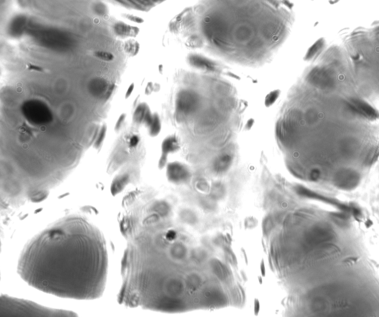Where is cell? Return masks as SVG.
Returning a JSON list of instances; mask_svg holds the SVG:
<instances>
[{"instance_id":"cell-1","label":"cell","mask_w":379,"mask_h":317,"mask_svg":"<svg viewBox=\"0 0 379 317\" xmlns=\"http://www.w3.org/2000/svg\"><path fill=\"white\" fill-rule=\"evenodd\" d=\"M121 230L127 240L119 302L129 307L176 313L217 306L227 282L221 256L177 255L182 241L164 213L165 204L124 200Z\"/></svg>"},{"instance_id":"cell-2","label":"cell","mask_w":379,"mask_h":317,"mask_svg":"<svg viewBox=\"0 0 379 317\" xmlns=\"http://www.w3.org/2000/svg\"><path fill=\"white\" fill-rule=\"evenodd\" d=\"M292 22L285 0H199L173 27L193 46L229 61L256 64L280 46Z\"/></svg>"},{"instance_id":"cell-3","label":"cell","mask_w":379,"mask_h":317,"mask_svg":"<svg viewBox=\"0 0 379 317\" xmlns=\"http://www.w3.org/2000/svg\"><path fill=\"white\" fill-rule=\"evenodd\" d=\"M18 272L28 285L57 297L99 298L105 291L108 252L100 231L79 216L47 228L24 249Z\"/></svg>"},{"instance_id":"cell-4","label":"cell","mask_w":379,"mask_h":317,"mask_svg":"<svg viewBox=\"0 0 379 317\" xmlns=\"http://www.w3.org/2000/svg\"><path fill=\"white\" fill-rule=\"evenodd\" d=\"M73 312L49 309L37 303L8 296H1L0 300V317H72Z\"/></svg>"},{"instance_id":"cell-5","label":"cell","mask_w":379,"mask_h":317,"mask_svg":"<svg viewBox=\"0 0 379 317\" xmlns=\"http://www.w3.org/2000/svg\"><path fill=\"white\" fill-rule=\"evenodd\" d=\"M24 117L32 125H45L50 124L54 119L51 109L45 102L39 99H31L22 105Z\"/></svg>"},{"instance_id":"cell-6","label":"cell","mask_w":379,"mask_h":317,"mask_svg":"<svg viewBox=\"0 0 379 317\" xmlns=\"http://www.w3.org/2000/svg\"><path fill=\"white\" fill-rule=\"evenodd\" d=\"M199 105V95L190 90L179 92L176 101V109L181 115H189L197 110Z\"/></svg>"},{"instance_id":"cell-7","label":"cell","mask_w":379,"mask_h":317,"mask_svg":"<svg viewBox=\"0 0 379 317\" xmlns=\"http://www.w3.org/2000/svg\"><path fill=\"white\" fill-rule=\"evenodd\" d=\"M352 109L353 112L361 114L362 116L368 117L371 119H377L379 118V113L373 108L371 106L367 104L364 101L359 99H351Z\"/></svg>"},{"instance_id":"cell-8","label":"cell","mask_w":379,"mask_h":317,"mask_svg":"<svg viewBox=\"0 0 379 317\" xmlns=\"http://www.w3.org/2000/svg\"><path fill=\"white\" fill-rule=\"evenodd\" d=\"M131 182V175L129 173H120L113 180L111 184V194L114 196L122 192L125 187Z\"/></svg>"},{"instance_id":"cell-9","label":"cell","mask_w":379,"mask_h":317,"mask_svg":"<svg viewBox=\"0 0 379 317\" xmlns=\"http://www.w3.org/2000/svg\"><path fill=\"white\" fill-rule=\"evenodd\" d=\"M111 86L108 87L106 81H102V79L94 80L89 86V90L95 97L99 98L102 95H105V99H107Z\"/></svg>"},{"instance_id":"cell-10","label":"cell","mask_w":379,"mask_h":317,"mask_svg":"<svg viewBox=\"0 0 379 317\" xmlns=\"http://www.w3.org/2000/svg\"><path fill=\"white\" fill-rule=\"evenodd\" d=\"M189 61L191 65L196 68L210 71L216 70V65L214 63L204 57L192 56L190 57Z\"/></svg>"},{"instance_id":"cell-11","label":"cell","mask_w":379,"mask_h":317,"mask_svg":"<svg viewBox=\"0 0 379 317\" xmlns=\"http://www.w3.org/2000/svg\"><path fill=\"white\" fill-rule=\"evenodd\" d=\"M167 176L170 181L177 182L186 178L187 171L179 164H171L167 168Z\"/></svg>"},{"instance_id":"cell-12","label":"cell","mask_w":379,"mask_h":317,"mask_svg":"<svg viewBox=\"0 0 379 317\" xmlns=\"http://www.w3.org/2000/svg\"><path fill=\"white\" fill-rule=\"evenodd\" d=\"M149 107L146 103H141L137 106L134 111V116H133V121L137 125H141L143 123L145 116L149 110Z\"/></svg>"},{"instance_id":"cell-13","label":"cell","mask_w":379,"mask_h":317,"mask_svg":"<svg viewBox=\"0 0 379 317\" xmlns=\"http://www.w3.org/2000/svg\"><path fill=\"white\" fill-rule=\"evenodd\" d=\"M116 34L120 36H136L138 34V29L125 25H117L115 27Z\"/></svg>"},{"instance_id":"cell-14","label":"cell","mask_w":379,"mask_h":317,"mask_svg":"<svg viewBox=\"0 0 379 317\" xmlns=\"http://www.w3.org/2000/svg\"><path fill=\"white\" fill-rule=\"evenodd\" d=\"M161 131V122L156 113L153 114V119L151 126L149 127V134L151 136L155 137L158 135Z\"/></svg>"},{"instance_id":"cell-15","label":"cell","mask_w":379,"mask_h":317,"mask_svg":"<svg viewBox=\"0 0 379 317\" xmlns=\"http://www.w3.org/2000/svg\"><path fill=\"white\" fill-rule=\"evenodd\" d=\"M178 147V143L176 140L173 137H169L167 139L164 140L162 143V151L164 155L168 153V152H173L176 150Z\"/></svg>"},{"instance_id":"cell-16","label":"cell","mask_w":379,"mask_h":317,"mask_svg":"<svg viewBox=\"0 0 379 317\" xmlns=\"http://www.w3.org/2000/svg\"><path fill=\"white\" fill-rule=\"evenodd\" d=\"M107 130H108V127L106 125H103V126L101 127L99 133H98L97 138L95 139L94 143H93V147L95 149H99L102 147V143H103L105 137H106Z\"/></svg>"},{"instance_id":"cell-17","label":"cell","mask_w":379,"mask_h":317,"mask_svg":"<svg viewBox=\"0 0 379 317\" xmlns=\"http://www.w3.org/2000/svg\"><path fill=\"white\" fill-rule=\"evenodd\" d=\"M140 50V45L136 41H128L125 45V51L127 54H129L131 57H134L138 54Z\"/></svg>"},{"instance_id":"cell-18","label":"cell","mask_w":379,"mask_h":317,"mask_svg":"<svg viewBox=\"0 0 379 317\" xmlns=\"http://www.w3.org/2000/svg\"><path fill=\"white\" fill-rule=\"evenodd\" d=\"M94 55L98 59L103 60V61L111 62L114 60V56L112 54L109 52H105V51H96Z\"/></svg>"},{"instance_id":"cell-19","label":"cell","mask_w":379,"mask_h":317,"mask_svg":"<svg viewBox=\"0 0 379 317\" xmlns=\"http://www.w3.org/2000/svg\"><path fill=\"white\" fill-rule=\"evenodd\" d=\"M125 119H126V114L125 113H123V114L119 116V119H118L117 122H116V126H115V130H116V132H119L123 125H125Z\"/></svg>"},{"instance_id":"cell-20","label":"cell","mask_w":379,"mask_h":317,"mask_svg":"<svg viewBox=\"0 0 379 317\" xmlns=\"http://www.w3.org/2000/svg\"><path fill=\"white\" fill-rule=\"evenodd\" d=\"M279 93L278 91L273 92V93H270V94L267 96V99H266V105L267 106L273 105V104L276 102L278 97H279Z\"/></svg>"},{"instance_id":"cell-21","label":"cell","mask_w":379,"mask_h":317,"mask_svg":"<svg viewBox=\"0 0 379 317\" xmlns=\"http://www.w3.org/2000/svg\"><path fill=\"white\" fill-rule=\"evenodd\" d=\"M140 137L137 135H133L131 138H129V141H128V145L129 147L131 149L137 147L138 146L139 143H140Z\"/></svg>"},{"instance_id":"cell-22","label":"cell","mask_w":379,"mask_h":317,"mask_svg":"<svg viewBox=\"0 0 379 317\" xmlns=\"http://www.w3.org/2000/svg\"><path fill=\"white\" fill-rule=\"evenodd\" d=\"M134 84L133 83V84H131V85L129 86V87H128V90H127L126 94H125V99H128V98L130 97V96H131V94H132L133 91H134Z\"/></svg>"},{"instance_id":"cell-23","label":"cell","mask_w":379,"mask_h":317,"mask_svg":"<svg viewBox=\"0 0 379 317\" xmlns=\"http://www.w3.org/2000/svg\"><path fill=\"white\" fill-rule=\"evenodd\" d=\"M28 69L31 70H36V71H39V72H41V71H42V67H39L38 66H34V65H31V64H30V65L28 66Z\"/></svg>"}]
</instances>
